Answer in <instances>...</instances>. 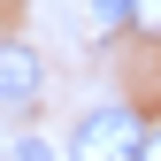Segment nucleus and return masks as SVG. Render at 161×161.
I'll use <instances>...</instances> for the list:
<instances>
[{"label":"nucleus","mask_w":161,"mask_h":161,"mask_svg":"<svg viewBox=\"0 0 161 161\" xmlns=\"http://www.w3.org/2000/svg\"><path fill=\"white\" fill-rule=\"evenodd\" d=\"M8 161H54V146H46V138H15Z\"/></svg>","instance_id":"nucleus-5"},{"label":"nucleus","mask_w":161,"mask_h":161,"mask_svg":"<svg viewBox=\"0 0 161 161\" xmlns=\"http://www.w3.org/2000/svg\"><path fill=\"white\" fill-rule=\"evenodd\" d=\"M130 31L138 38H161V0H130Z\"/></svg>","instance_id":"nucleus-3"},{"label":"nucleus","mask_w":161,"mask_h":161,"mask_svg":"<svg viewBox=\"0 0 161 161\" xmlns=\"http://www.w3.org/2000/svg\"><path fill=\"white\" fill-rule=\"evenodd\" d=\"M38 85H46V62H38V46L23 38H0V108H31Z\"/></svg>","instance_id":"nucleus-2"},{"label":"nucleus","mask_w":161,"mask_h":161,"mask_svg":"<svg viewBox=\"0 0 161 161\" xmlns=\"http://www.w3.org/2000/svg\"><path fill=\"white\" fill-rule=\"evenodd\" d=\"M92 23H100V31H115V23H130V0H92Z\"/></svg>","instance_id":"nucleus-4"},{"label":"nucleus","mask_w":161,"mask_h":161,"mask_svg":"<svg viewBox=\"0 0 161 161\" xmlns=\"http://www.w3.org/2000/svg\"><path fill=\"white\" fill-rule=\"evenodd\" d=\"M138 153H146V123H138L123 100L92 108L77 123V138H69V161H138Z\"/></svg>","instance_id":"nucleus-1"},{"label":"nucleus","mask_w":161,"mask_h":161,"mask_svg":"<svg viewBox=\"0 0 161 161\" xmlns=\"http://www.w3.org/2000/svg\"><path fill=\"white\" fill-rule=\"evenodd\" d=\"M138 161H161V130H146V153H138Z\"/></svg>","instance_id":"nucleus-6"}]
</instances>
